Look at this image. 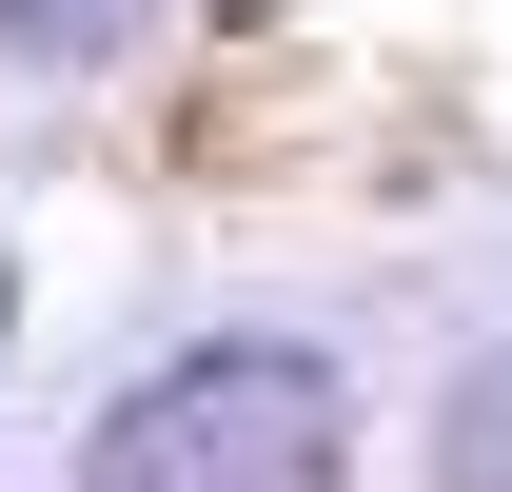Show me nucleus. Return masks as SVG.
Segmentation results:
<instances>
[{
    "instance_id": "nucleus-4",
    "label": "nucleus",
    "mask_w": 512,
    "mask_h": 492,
    "mask_svg": "<svg viewBox=\"0 0 512 492\" xmlns=\"http://www.w3.org/2000/svg\"><path fill=\"white\" fill-rule=\"evenodd\" d=\"M0 315H20V256H0Z\"/></svg>"
},
{
    "instance_id": "nucleus-1",
    "label": "nucleus",
    "mask_w": 512,
    "mask_h": 492,
    "mask_svg": "<svg viewBox=\"0 0 512 492\" xmlns=\"http://www.w3.org/2000/svg\"><path fill=\"white\" fill-rule=\"evenodd\" d=\"M355 473V394L296 335H197L79 433V492H335Z\"/></svg>"
},
{
    "instance_id": "nucleus-2",
    "label": "nucleus",
    "mask_w": 512,
    "mask_h": 492,
    "mask_svg": "<svg viewBox=\"0 0 512 492\" xmlns=\"http://www.w3.org/2000/svg\"><path fill=\"white\" fill-rule=\"evenodd\" d=\"M434 492H512V355L453 374V414H434Z\"/></svg>"
},
{
    "instance_id": "nucleus-3",
    "label": "nucleus",
    "mask_w": 512,
    "mask_h": 492,
    "mask_svg": "<svg viewBox=\"0 0 512 492\" xmlns=\"http://www.w3.org/2000/svg\"><path fill=\"white\" fill-rule=\"evenodd\" d=\"M138 0H0V60H119Z\"/></svg>"
}]
</instances>
